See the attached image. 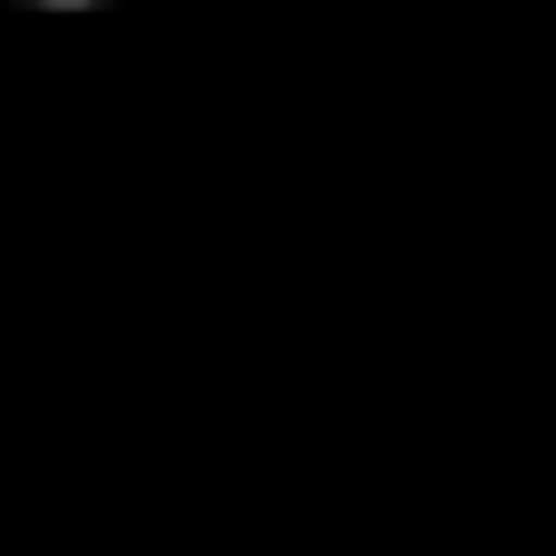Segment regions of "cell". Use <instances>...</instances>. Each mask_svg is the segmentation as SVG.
Here are the masks:
<instances>
[{
  "label": "cell",
  "instance_id": "1",
  "mask_svg": "<svg viewBox=\"0 0 556 556\" xmlns=\"http://www.w3.org/2000/svg\"><path fill=\"white\" fill-rule=\"evenodd\" d=\"M20 10H108V0H20Z\"/></svg>",
  "mask_w": 556,
  "mask_h": 556
}]
</instances>
